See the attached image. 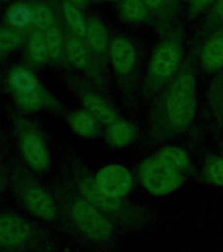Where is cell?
Segmentation results:
<instances>
[{"mask_svg": "<svg viewBox=\"0 0 223 252\" xmlns=\"http://www.w3.org/2000/svg\"><path fill=\"white\" fill-rule=\"evenodd\" d=\"M8 185L21 208L34 218L46 222L58 220V205L54 197L35 180L31 169L23 161H11L8 169Z\"/></svg>", "mask_w": 223, "mask_h": 252, "instance_id": "6da1fadb", "label": "cell"}, {"mask_svg": "<svg viewBox=\"0 0 223 252\" xmlns=\"http://www.w3.org/2000/svg\"><path fill=\"white\" fill-rule=\"evenodd\" d=\"M49 232L15 212H0V252H51Z\"/></svg>", "mask_w": 223, "mask_h": 252, "instance_id": "7a4b0ae2", "label": "cell"}, {"mask_svg": "<svg viewBox=\"0 0 223 252\" xmlns=\"http://www.w3.org/2000/svg\"><path fill=\"white\" fill-rule=\"evenodd\" d=\"M12 129L16 145L23 158L24 164L33 172H46L50 168V153L43 134L34 122L23 114L11 113Z\"/></svg>", "mask_w": 223, "mask_h": 252, "instance_id": "3957f363", "label": "cell"}, {"mask_svg": "<svg viewBox=\"0 0 223 252\" xmlns=\"http://www.w3.org/2000/svg\"><path fill=\"white\" fill-rule=\"evenodd\" d=\"M71 226L92 242H104L113 235V224L100 209L84 200L83 197L70 198L64 202Z\"/></svg>", "mask_w": 223, "mask_h": 252, "instance_id": "277c9868", "label": "cell"}, {"mask_svg": "<svg viewBox=\"0 0 223 252\" xmlns=\"http://www.w3.org/2000/svg\"><path fill=\"white\" fill-rule=\"evenodd\" d=\"M196 114V82L192 74L176 79L167 97V116L175 127L184 129Z\"/></svg>", "mask_w": 223, "mask_h": 252, "instance_id": "5b68a950", "label": "cell"}, {"mask_svg": "<svg viewBox=\"0 0 223 252\" xmlns=\"http://www.w3.org/2000/svg\"><path fill=\"white\" fill-rule=\"evenodd\" d=\"M141 180L150 193L161 196L179 188L183 183V176L179 169L157 157L149 159L142 167Z\"/></svg>", "mask_w": 223, "mask_h": 252, "instance_id": "8992f818", "label": "cell"}, {"mask_svg": "<svg viewBox=\"0 0 223 252\" xmlns=\"http://www.w3.org/2000/svg\"><path fill=\"white\" fill-rule=\"evenodd\" d=\"M95 181L102 192L117 198L125 196L133 185L130 171L120 164H109L101 168L96 175Z\"/></svg>", "mask_w": 223, "mask_h": 252, "instance_id": "52a82bcc", "label": "cell"}, {"mask_svg": "<svg viewBox=\"0 0 223 252\" xmlns=\"http://www.w3.org/2000/svg\"><path fill=\"white\" fill-rule=\"evenodd\" d=\"M180 59L181 50L176 43H161L154 53L151 59V74L161 80L169 78L177 70L180 64Z\"/></svg>", "mask_w": 223, "mask_h": 252, "instance_id": "ba28073f", "label": "cell"}, {"mask_svg": "<svg viewBox=\"0 0 223 252\" xmlns=\"http://www.w3.org/2000/svg\"><path fill=\"white\" fill-rule=\"evenodd\" d=\"M7 87L13 98L33 94L43 88L39 79L27 66L12 67L7 75Z\"/></svg>", "mask_w": 223, "mask_h": 252, "instance_id": "9c48e42d", "label": "cell"}, {"mask_svg": "<svg viewBox=\"0 0 223 252\" xmlns=\"http://www.w3.org/2000/svg\"><path fill=\"white\" fill-rule=\"evenodd\" d=\"M79 190L82 193V197L84 200L96 206L100 210L104 212H117L121 209V201L117 197L108 196L101 189L98 188L96 181L94 179H83L79 183Z\"/></svg>", "mask_w": 223, "mask_h": 252, "instance_id": "30bf717a", "label": "cell"}, {"mask_svg": "<svg viewBox=\"0 0 223 252\" xmlns=\"http://www.w3.org/2000/svg\"><path fill=\"white\" fill-rule=\"evenodd\" d=\"M110 59L117 72H130L135 63V50L131 42L125 38L114 39L110 45Z\"/></svg>", "mask_w": 223, "mask_h": 252, "instance_id": "8fae6325", "label": "cell"}, {"mask_svg": "<svg viewBox=\"0 0 223 252\" xmlns=\"http://www.w3.org/2000/svg\"><path fill=\"white\" fill-rule=\"evenodd\" d=\"M27 57L28 61L35 66H41L50 59L45 32L33 29L29 33L27 39Z\"/></svg>", "mask_w": 223, "mask_h": 252, "instance_id": "7c38bea8", "label": "cell"}, {"mask_svg": "<svg viewBox=\"0 0 223 252\" xmlns=\"http://www.w3.org/2000/svg\"><path fill=\"white\" fill-rule=\"evenodd\" d=\"M64 57L75 68H79V70H86L90 64V53L80 37L75 34L66 38Z\"/></svg>", "mask_w": 223, "mask_h": 252, "instance_id": "4fadbf2b", "label": "cell"}, {"mask_svg": "<svg viewBox=\"0 0 223 252\" xmlns=\"http://www.w3.org/2000/svg\"><path fill=\"white\" fill-rule=\"evenodd\" d=\"M5 21L8 27L25 32L32 25V5L24 1L11 4L5 12Z\"/></svg>", "mask_w": 223, "mask_h": 252, "instance_id": "5bb4252c", "label": "cell"}, {"mask_svg": "<svg viewBox=\"0 0 223 252\" xmlns=\"http://www.w3.org/2000/svg\"><path fill=\"white\" fill-rule=\"evenodd\" d=\"M83 102L86 105L88 113H91L95 118H97L104 124H114L117 122V114L110 108L105 101L94 94H86L83 96Z\"/></svg>", "mask_w": 223, "mask_h": 252, "instance_id": "9a60e30c", "label": "cell"}, {"mask_svg": "<svg viewBox=\"0 0 223 252\" xmlns=\"http://www.w3.org/2000/svg\"><path fill=\"white\" fill-rule=\"evenodd\" d=\"M25 32L12 27H0V57L17 50L27 42Z\"/></svg>", "mask_w": 223, "mask_h": 252, "instance_id": "2e32d148", "label": "cell"}, {"mask_svg": "<svg viewBox=\"0 0 223 252\" xmlns=\"http://www.w3.org/2000/svg\"><path fill=\"white\" fill-rule=\"evenodd\" d=\"M202 61L209 71L218 70L223 67V35L214 37L206 43Z\"/></svg>", "mask_w": 223, "mask_h": 252, "instance_id": "e0dca14e", "label": "cell"}, {"mask_svg": "<svg viewBox=\"0 0 223 252\" xmlns=\"http://www.w3.org/2000/svg\"><path fill=\"white\" fill-rule=\"evenodd\" d=\"M88 45L92 47V50L104 51L108 43V33L104 27V24L98 19H90L87 21V33H86Z\"/></svg>", "mask_w": 223, "mask_h": 252, "instance_id": "ac0fdd59", "label": "cell"}, {"mask_svg": "<svg viewBox=\"0 0 223 252\" xmlns=\"http://www.w3.org/2000/svg\"><path fill=\"white\" fill-rule=\"evenodd\" d=\"M68 124H70L71 129L80 137H92L96 133L95 117L84 110L71 113L68 117Z\"/></svg>", "mask_w": 223, "mask_h": 252, "instance_id": "d6986e66", "label": "cell"}, {"mask_svg": "<svg viewBox=\"0 0 223 252\" xmlns=\"http://www.w3.org/2000/svg\"><path fill=\"white\" fill-rule=\"evenodd\" d=\"M62 8L66 23L71 29V32H72V34L78 35V37H86L87 21L84 20L78 7L74 3H71L70 0H66L63 3Z\"/></svg>", "mask_w": 223, "mask_h": 252, "instance_id": "ffe728a7", "label": "cell"}, {"mask_svg": "<svg viewBox=\"0 0 223 252\" xmlns=\"http://www.w3.org/2000/svg\"><path fill=\"white\" fill-rule=\"evenodd\" d=\"M45 37H46L49 58L53 61H61L64 57V42H66L61 29L54 24L45 32Z\"/></svg>", "mask_w": 223, "mask_h": 252, "instance_id": "44dd1931", "label": "cell"}, {"mask_svg": "<svg viewBox=\"0 0 223 252\" xmlns=\"http://www.w3.org/2000/svg\"><path fill=\"white\" fill-rule=\"evenodd\" d=\"M32 25L42 32L54 25V16L47 4L35 3L32 5Z\"/></svg>", "mask_w": 223, "mask_h": 252, "instance_id": "7402d4cb", "label": "cell"}, {"mask_svg": "<svg viewBox=\"0 0 223 252\" xmlns=\"http://www.w3.org/2000/svg\"><path fill=\"white\" fill-rule=\"evenodd\" d=\"M158 158L167 164L172 165L173 168L179 169V171L189 167L188 154L179 147H173V146L164 147L158 153Z\"/></svg>", "mask_w": 223, "mask_h": 252, "instance_id": "603a6c76", "label": "cell"}, {"mask_svg": "<svg viewBox=\"0 0 223 252\" xmlns=\"http://www.w3.org/2000/svg\"><path fill=\"white\" fill-rule=\"evenodd\" d=\"M134 137V130L131 125L126 122H114L108 129V138L112 145L122 147L129 145Z\"/></svg>", "mask_w": 223, "mask_h": 252, "instance_id": "cb8c5ba5", "label": "cell"}, {"mask_svg": "<svg viewBox=\"0 0 223 252\" xmlns=\"http://www.w3.org/2000/svg\"><path fill=\"white\" fill-rule=\"evenodd\" d=\"M121 12L125 20L133 23L143 21L147 16L146 4L142 0H122Z\"/></svg>", "mask_w": 223, "mask_h": 252, "instance_id": "d4e9b609", "label": "cell"}, {"mask_svg": "<svg viewBox=\"0 0 223 252\" xmlns=\"http://www.w3.org/2000/svg\"><path fill=\"white\" fill-rule=\"evenodd\" d=\"M209 177L214 184L223 185V160L216 159L209 167Z\"/></svg>", "mask_w": 223, "mask_h": 252, "instance_id": "484cf974", "label": "cell"}, {"mask_svg": "<svg viewBox=\"0 0 223 252\" xmlns=\"http://www.w3.org/2000/svg\"><path fill=\"white\" fill-rule=\"evenodd\" d=\"M213 1H217V0H192V9L194 12L202 11L204 8H206L209 4H212Z\"/></svg>", "mask_w": 223, "mask_h": 252, "instance_id": "4316f807", "label": "cell"}, {"mask_svg": "<svg viewBox=\"0 0 223 252\" xmlns=\"http://www.w3.org/2000/svg\"><path fill=\"white\" fill-rule=\"evenodd\" d=\"M142 1L150 8H159L164 3V0H142Z\"/></svg>", "mask_w": 223, "mask_h": 252, "instance_id": "83f0119b", "label": "cell"}, {"mask_svg": "<svg viewBox=\"0 0 223 252\" xmlns=\"http://www.w3.org/2000/svg\"><path fill=\"white\" fill-rule=\"evenodd\" d=\"M214 12L216 15L220 17V19H223V0H217L216 7H214Z\"/></svg>", "mask_w": 223, "mask_h": 252, "instance_id": "f1b7e54d", "label": "cell"}, {"mask_svg": "<svg viewBox=\"0 0 223 252\" xmlns=\"http://www.w3.org/2000/svg\"><path fill=\"white\" fill-rule=\"evenodd\" d=\"M8 185V173L5 176H1L0 177V193L3 192L4 188Z\"/></svg>", "mask_w": 223, "mask_h": 252, "instance_id": "f546056e", "label": "cell"}, {"mask_svg": "<svg viewBox=\"0 0 223 252\" xmlns=\"http://www.w3.org/2000/svg\"><path fill=\"white\" fill-rule=\"evenodd\" d=\"M70 1L71 3H74L76 7H78V5H84V4L87 3V0H70Z\"/></svg>", "mask_w": 223, "mask_h": 252, "instance_id": "4dcf8cb0", "label": "cell"}, {"mask_svg": "<svg viewBox=\"0 0 223 252\" xmlns=\"http://www.w3.org/2000/svg\"><path fill=\"white\" fill-rule=\"evenodd\" d=\"M8 172H5V169H4L3 164H1V161H0V177L1 176H5Z\"/></svg>", "mask_w": 223, "mask_h": 252, "instance_id": "1f68e13d", "label": "cell"}, {"mask_svg": "<svg viewBox=\"0 0 223 252\" xmlns=\"http://www.w3.org/2000/svg\"><path fill=\"white\" fill-rule=\"evenodd\" d=\"M109 1H113V0H109Z\"/></svg>", "mask_w": 223, "mask_h": 252, "instance_id": "d6a6232c", "label": "cell"}, {"mask_svg": "<svg viewBox=\"0 0 223 252\" xmlns=\"http://www.w3.org/2000/svg\"><path fill=\"white\" fill-rule=\"evenodd\" d=\"M0 82H1V78H0Z\"/></svg>", "mask_w": 223, "mask_h": 252, "instance_id": "836d02e7", "label": "cell"}]
</instances>
